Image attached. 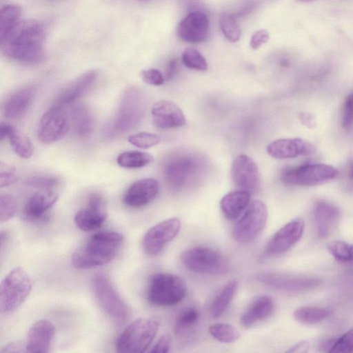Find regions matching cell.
<instances>
[{
    "label": "cell",
    "mask_w": 353,
    "mask_h": 353,
    "mask_svg": "<svg viewBox=\"0 0 353 353\" xmlns=\"http://www.w3.org/2000/svg\"><path fill=\"white\" fill-rule=\"evenodd\" d=\"M46 32L33 19L19 21L0 39L1 52L6 57L25 64H39L45 59Z\"/></svg>",
    "instance_id": "6da1fadb"
},
{
    "label": "cell",
    "mask_w": 353,
    "mask_h": 353,
    "mask_svg": "<svg viewBox=\"0 0 353 353\" xmlns=\"http://www.w3.org/2000/svg\"><path fill=\"white\" fill-rule=\"evenodd\" d=\"M123 240V236L115 231L94 233L73 253L72 265L77 269H90L109 263L115 257Z\"/></svg>",
    "instance_id": "7a4b0ae2"
},
{
    "label": "cell",
    "mask_w": 353,
    "mask_h": 353,
    "mask_svg": "<svg viewBox=\"0 0 353 353\" xmlns=\"http://www.w3.org/2000/svg\"><path fill=\"white\" fill-rule=\"evenodd\" d=\"M203 163L194 153L177 152L165 162L163 175L167 183L174 190H180L194 182L203 170Z\"/></svg>",
    "instance_id": "3957f363"
},
{
    "label": "cell",
    "mask_w": 353,
    "mask_h": 353,
    "mask_svg": "<svg viewBox=\"0 0 353 353\" xmlns=\"http://www.w3.org/2000/svg\"><path fill=\"white\" fill-rule=\"evenodd\" d=\"M159 322L150 317H142L131 323L117 339V352L141 353L145 352L152 342Z\"/></svg>",
    "instance_id": "277c9868"
},
{
    "label": "cell",
    "mask_w": 353,
    "mask_h": 353,
    "mask_svg": "<svg viewBox=\"0 0 353 353\" xmlns=\"http://www.w3.org/2000/svg\"><path fill=\"white\" fill-rule=\"evenodd\" d=\"M186 293L183 280L177 275L157 273L151 278L147 291L148 302L156 306L168 307L181 302Z\"/></svg>",
    "instance_id": "5b68a950"
},
{
    "label": "cell",
    "mask_w": 353,
    "mask_h": 353,
    "mask_svg": "<svg viewBox=\"0 0 353 353\" xmlns=\"http://www.w3.org/2000/svg\"><path fill=\"white\" fill-rule=\"evenodd\" d=\"M31 289V279L22 268L11 270L0 284L1 312L10 314L15 311L27 299Z\"/></svg>",
    "instance_id": "8992f818"
},
{
    "label": "cell",
    "mask_w": 353,
    "mask_h": 353,
    "mask_svg": "<svg viewBox=\"0 0 353 353\" xmlns=\"http://www.w3.org/2000/svg\"><path fill=\"white\" fill-rule=\"evenodd\" d=\"M181 261L187 269L201 274H223L229 270L225 256L217 250L205 246L187 250L181 256Z\"/></svg>",
    "instance_id": "52a82bcc"
},
{
    "label": "cell",
    "mask_w": 353,
    "mask_h": 353,
    "mask_svg": "<svg viewBox=\"0 0 353 353\" xmlns=\"http://www.w3.org/2000/svg\"><path fill=\"white\" fill-rule=\"evenodd\" d=\"M338 176V170L332 165L307 163L283 170L280 178L287 185L313 186L327 183Z\"/></svg>",
    "instance_id": "ba28073f"
},
{
    "label": "cell",
    "mask_w": 353,
    "mask_h": 353,
    "mask_svg": "<svg viewBox=\"0 0 353 353\" xmlns=\"http://www.w3.org/2000/svg\"><path fill=\"white\" fill-rule=\"evenodd\" d=\"M92 292L103 311L113 321L124 323L129 310L106 276L99 274L91 281Z\"/></svg>",
    "instance_id": "9c48e42d"
},
{
    "label": "cell",
    "mask_w": 353,
    "mask_h": 353,
    "mask_svg": "<svg viewBox=\"0 0 353 353\" xmlns=\"http://www.w3.org/2000/svg\"><path fill=\"white\" fill-rule=\"evenodd\" d=\"M268 209L260 200L253 201L236 222L232 229L234 239L241 243L253 241L265 227Z\"/></svg>",
    "instance_id": "30bf717a"
},
{
    "label": "cell",
    "mask_w": 353,
    "mask_h": 353,
    "mask_svg": "<svg viewBox=\"0 0 353 353\" xmlns=\"http://www.w3.org/2000/svg\"><path fill=\"white\" fill-rule=\"evenodd\" d=\"M145 102L139 90L131 88L122 97L118 111L108 129L109 132L123 133L135 127L144 113Z\"/></svg>",
    "instance_id": "8fae6325"
},
{
    "label": "cell",
    "mask_w": 353,
    "mask_h": 353,
    "mask_svg": "<svg viewBox=\"0 0 353 353\" xmlns=\"http://www.w3.org/2000/svg\"><path fill=\"white\" fill-rule=\"evenodd\" d=\"M56 104L47 110L39 121L38 138L44 144H52L64 138L70 129L68 112Z\"/></svg>",
    "instance_id": "7c38bea8"
},
{
    "label": "cell",
    "mask_w": 353,
    "mask_h": 353,
    "mask_svg": "<svg viewBox=\"0 0 353 353\" xmlns=\"http://www.w3.org/2000/svg\"><path fill=\"white\" fill-rule=\"evenodd\" d=\"M181 223L178 218L173 217L162 221L151 227L142 239L144 252L150 256L160 254L165 246L179 234Z\"/></svg>",
    "instance_id": "4fadbf2b"
},
{
    "label": "cell",
    "mask_w": 353,
    "mask_h": 353,
    "mask_svg": "<svg viewBox=\"0 0 353 353\" xmlns=\"http://www.w3.org/2000/svg\"><path fill=\"white\" fill-rule=\"evenodd\" d=\"M258 279L266 285L287 292L310 290L318 287L321 283L316 277L280 272L261 273Z\"/></svg>",
    "instance_id": "5bb4252c"
},
{
    "label": "cell",
    "mask_w": 353,
    "mask_h": 353,
    "mask_svg": "<svg viewBox=\"0 0 353 353\" xmlns=\"http://www.w3.org/2000/svg\"><path fill=\"white\" fill-rule=\"evenodd\" d=\"M305 228L302 219H294L276 232L268 241L265 252L270 256L283 254L294 246L301 238Z\"/></svg>",
    "instance_id": "9a60e30c"
},
{
    "label": "cell",
    "mask_w": 353,
    "mask_h": 353,
    "mask_svg": "<svg viewBox=\"0 0 353 353\" xmlns=\"http://www.w3.org/2000/svg\"><path fill=\"white\" fill-rule=\"evenodd\" d=\"M106 217L103 197L99 193H92L87 205L75 214L74 223L83 231H94L102 226Z\"/></svg>",
    "instance_id": "2e32d148"
},
{
    "label": "cell",
    "mask_w": 353,
    "mask_h": 353,
    "mask_svg": "<svg viewBox=\"0 0 353 353\" xmlns=\"http://www.w3.org/2000/svg\"><path fill=\"white\" fill-rule=\"evenodd\" d=\"M231 178L240 190L254 191L259 184V174L255 162L246 154H240L233 161Z\"/></svg>",
    "instance_id": "e0dca14e"
},
{
    "label": "cell",
    "mask_w": 353,
    "mask_h": 353,
    "mask_svg": "<svg viewBox=\"0 0 353 353\" xmlns=\"http://www.w3.org/2000/svg\"><path fill=\"white\" fill-rule=\"evenodd\" d=\"M209 28V19L205 14L199 11L192 12L180 21L177 33L184 41L199 43L206 39Z\"/></svg>",
    "instance_id": "ac0fdd59"
},
{
    "label": "cell",
    "mask_w": 353,
    "mask_h": 353,
    "mask_svg": "<svg viewBox=\"0 0 353 353\" xmlns=\"http://www.w3.org/2000/svg\"><path fill=\"white\" fill-rule=\"evenodd\" d=\"M159 192L157 180L153 178L140 179L129 186L123 196V202L130 208H141L153 201Z\"/></svg>",
    "instance_id": "d6986e66"
},
{
    "label": "cell",
    "mask_w": 353,
    "mask_h": 353,
    "mask_svg": "<svg viewBox=\"0 0 353 353\" xmlns=\"http://www.w3.org/2000/svg\"><path fill=\"white\" fill-rule=\"evenodd\" d=\"M151 113L153 124L160 129L179 128L186 123L181 109L169 100H161L154 103Z\"/></svg>",
    "instance_id": "ffe728a7"
},
{
    "label": "cell",
    "mask_w": 353,
    "mask_h": 353,
    "mask_svg": "<svg viewBox=\"0 0 353 353\" xmlns=\"http://www.w3.org/2000/svg\"><path fill=\"white\" fill-rule=\"evenodd\" d=\"M267 152L275 159H287L312 154L314 148L311 143L301 138H285L271 142L267 147Z\"/></svg>",
    "instance_id": "44dd1931"
},
{
    "label": "cell",
    "mask_w": 353,
    "mask_h": 353,
    "mask_svg": "<svg viewBox=\"0 0 353 353\" xmlns=\"http://www.w3.org/2000/svg\"><path fill=\"white\" fill-rule=\"evenodd\" d=\"M98 77L96 70H90L65 85L59 92L57 104L67 105L83 97L93 85Z\"/></svg>",
    "instance_id": "7402d4cb"
},
{
    "label": "cell",
    "mask_w": 353,
    "mask_h": 353,
    "mask_svg": "<svg viewBox=\"0 0 353 353\" xmlns=\"http://www.w3.org/2000/svg\"><path fill=\"white\" fill-rule=\"evenodd\" d=\"M58 197V193L53 190L41 189L33 193L24 205V219L29 221L41 220L56 203Z\"/></svg>",
    "instance_id": "603a6c76"
},
{
    "label": "cell",
    "mask_w": 353,
    "mask_h": 353,
    "mask_svg": "<svg viewBox=\"0 0 353 353\" xmlns=\"http://www.w3.org/2000/svg\"><path fill=\"white\" fill-rule=\"evenodd\" d=\"M54 335V327L48 320L35 322L28 330L25 340L27 352H47Z\"/></svg>",
    "instance_id": "cb8c5ba5"
},
{
    "label": "cell",
    "mask_w": 353,
    "mask_h": 353,
    "mask_svg": "<svg viewBox=\"0 0 353 353\" xmlns=\"http://www.w3.org/2000/svg\"><path fill=\"white\" fill-rule=\"evenodd\" d=\"M35 94L36 88L34 86H26L12 92L3 103V116L10 119L23 117L32 105Z\"/></svg>",
    "instance_id": "d4e9b609"
},
{
    "label": "cell",
    "mask_w": 353,
    "mask_h": 353,
    "mask_svg": "<svg viewBox=\"0 0 353 353\" xmlns=\"http://www.w3.org/2000/svg\"><path fill=\"white\" fill-rule=\"evenodd\" d=\"M313 216L317 234L324 238L330 233L332 228L339 220L341 211L334 204L321 200L314 205Z\"/></svg>",
    "instance_id": "484cf974"
},
{
    "label": "cell",
    "mask_w": 353,
    "mask_h": 353,
    "mask_svg": "<svg viewBox=\"0 0 353 353\" xmlns=\"http://www.w3.org/2000/svg\"><path fill=\"white\" fill-rule=\"evenodd\" d=\"M274 300L268 296H260L254 299L242 313L240 321L245 327H249L266 319L274 310Z\"/></svg>",
    "instance_id": "4316f807"
},
{
    "label": "cell",
    "mask_w": 353,
    "mask_h": 353,
    "mask_svg": "<svg viewBox=\"0 0 353 353\" xmlns=\"http://www.w3.org/2000/svg\"><path fill=\"white\" fill-rule=\"evenodd\" d=\"M250 202V192L239 190L226 194L221 200L220 208L227 219L235 220L243 213Z\"/></svg>",
    "instance_id": "83f0119b"
},
{
    "label": "cell",
    "mask_w": 353,
    "mask_h": 353,
    "mask_svg": "<svg viewBox=\"0 0 353 353\" xmlns=\"http://www.w3.org/2000/svg\"><path fill=\"white\" fill-rule=\"evenodd\" d=\"M70 128L75 135L79 137H88L94 128V119L90 109L83 104H76L70 108L69 112Z\"/></svg>",
    "instance_id": "f1b7e54d"
},
{
    "label": "cell",
    "mask_w": 353,
    "mask_h": 353,
    "mask_svg": "<svg viewBox=\"0 0 353 353\" xmlns=\"http://www.w3.org/2000/svg\"><path fill=\"white\" fill-rule=\"evenodd\" d=\"M238 288L236 280L226 283L212 301L210 307L212 317L219 318L228 309Z\"/></svg>",
    "instance_id": "f546056e"
},
{
    "label": "cell",
    "mask_w": 353,
    "mask_h": 353,
    "mask_svg": "<svg viewBox=\"0 0 353 353\" xmlns=\"http://www.w3.org/2000/svg\"><path fill=\"white\" fill-rule=\"evenodd\" d=\"M330 310L319 306H302L297 308L293 316L298 322L305 325H314L325 320L330 315Z\"/></svg>",
    "instance_id": "4dcf8cb0"
},
{
    "label": "cell",
    "mask_w": 353,
    "mask_h": 353,
    "mask_svg": "<svg viewBox=\"0 0 353 353\" xmlns=\"http://www.w3.org/2000/svg\"><path fill=\"white\" fill-rule=\"evenodd\" d=\"M153 160L152 156L147 152L130 150L119 154L117 159L118 165L128 169H136L145 167Z\"/></svg>",
    "instance_id": "1f68e13d"
},
{
    "label": "cell",
    "mask_w": 353,
    "mask_h": 353,
    "mask_svg": "<svg viewBox=\"0 0 353 353\" xmlns=\"http://www.w3.org/2000/svg\"><path fill=\"white\" fill-rule=\"evenodd\" d=\"M21 8L17 5H6L0 10V39L19 21Z\"/></svg>",
    "instance_id": "d6a6232c"
},
{
    "label": "cell",
    "mask_w": 353,
    "mask_h": 353,
    "mask_svg": "<svg viewBox=\"0 0 353 353\" xmlns=\"http://www.w3.org/2000/svg\"><path fill=\"white\" fill-rule=\"evenodd\" d=\"M8 138L12 149L18 156L23 159L32 157L33 148L28 137L13 128Z\"/></svg>",
    "instance_id": "836d02e7"
},
{
    "label": "cell",
    "mask_w": 353,
    "mask_h": 353,
    "mask_svg": "<svg viewBox=\"0 0 353 353\" xmlns=\"http://www.w3.org/2000/svg\"><path fill=\"white\" fill-rule=\"evenodd\" d=\"M208 330L214 339L225 343H234L240 336V334L236 327L225 323L213 324L210 326Z\"/></svg>",
    "instance_id": "e575fe53"
},
{
    "label": "cell",
    "mask_w": 353,
    "mask_h": 353,
    "mask_svg": "<svg viewBox=\"0 0 353 353\" xmlns=\"http://www.w3.org/2000/svg\"><path fill=\"white\" fill-rule=\"evenodd\" d=\"M200 313L195 307H188L184 310L177 317L174 330L178 335H183L191 330L198 323Z\"/></svg>",
    "instance_id": "d590c367"
},
{
    "label": "cell",
    "mask_w": 353,
    "mask_h": 353,
    "mask_svg": "<svg viewBox=\"0 0 353 353\" xmlns=\"http://www.w3.org/2000/svg\"><path fill=\"white\" fill-rule=\"evenodd\" d=\"M327 249L337 261L343 263H353L352 243L341 240H334L327 244Z\"/></svg>",
    "instance_id": "8d00e7d4"
},
{
    "label": "cell",
    "mask_w": 353,
    "mask_h": 353,
    "mask_svg": "<svg viewBox=\"0 0 353 353\" xmlns=\"http://www.w3.org/2000/svg\"><path fill=\"white\" fill-rule=\"evenodd\" d=\"M232 14L222 13L219 17L221 29L228 40L236 42L241 37V28Z\"/></svg>",
    "instance_id": "74e56055"
},
{
    "label": "cell",
    "mask_w": 353,
    "mask_h": 353,
    "mask_svg": "<svg viewBox=\"0 0 353 353\" xmlns=\"http://www.w3.org/2000/svg\"><path fill=\"white\" fill-rule=\"evenodd\" d=\"M183 64L193 70L204 71L208 69V63L204 57L195 48L185 49L182 54Z\"/></svg>",
    "instance_id": "f35d334b"
},
{
    "label": "cell",
    "mask_w": 353,
    "mask_h": 353,
    "mask_svg": "<svg viewBox=\"0 0 353 353\" xmlns=\"http://www.w3.org/2000/svg\"><path fill=\"white\" fill-rule=\"evenodd\" d=\"M161 139V137L157 134L145 132L132 134L128 139L130 144L141 149H148L153 147L159 144Z\"/></svg>",
    "instance_id": "ab89813d"
},
{
    "label": "cell",
    "mask_w": 353,
    "mask_h": 353,
    "mask_svg": "<svg viewBox=\"0 0 353 353\" xmlns=\"http://www.w3.org/2000/svg\"><path fill=\"white\" fill-rule=\"evenodd\" d=\"M17 209V203L10 194H1L0 196V221H7L15 214Z\"/></svg>",
    "instance_id": "60d3db41"
},
{
    "label": "cell",
    "mask_w": 353,
    "mask_h": 353,
    "mask_svg": "<svg viewBox=\"0 0 353 353\" xmlns=\"http://www.w3.org/2000/svg\"><path fill=\"white\" fill-rule=\"evenodd\" d=\"M329 352H353V327L334 341Z\"/></svg>",
    "instance_id": "b9f144b4"
},
{
    "label": "cell",
    "mask_w": 353,
    "mask_h": 353,
    "mask_svg": "<svg viewBox=\"0 0 353 353\" xmlns=\"http://www.w3.org/2000/svg\"><path fill=\"white\" fill-rule=\"evenodd\" d=\"M341 125L345 130H348L353 126V92L346 97L343 104Z\"/></svg>",
    "instance_id": "7bdbcfd3"
},
{
    "label": "cell",
    "mask_w": 353,
    "mask_h": 353,
    "mask_svg": "<svg viewBox=\"0 0 353 353\" xmlns=\"http://www.w3.org/2000/svg\"><path fill=\"white\" fill-rule=\"evenodd\" d=\"M26 183L34 188L52 190L59 184V180L51 176H35L27 179Z\"/></svg>",
    "instance_id": "ee69618b"
},
{
    "label": "cell",
    "mask_w": 353,
    "mask_h": 353,
    "mask_svg": "<svg viewBox=\"0 0 353 353\" xmlns=\"http://www.w3.org/2000/svg\"><path fill=\"white\" fill-rule=\"evenodd\" d=\"M17 180V171L14 166L4 163H0V187H7Z\"/></svg>",
    "instance_id": "f6af8a7d"
},
{
    "label": "cell",
    "mask_w": 353,
    "mask_h": 353,
    "mask_svg": "<svg viewBox=\"0 0 353 353\" xmlns=\"http://www.w3.org/2000/svg\"><path fill=\"white\" fill-rule=\"evenodd\" d=\"M141 77L145 83L152 85H161L165 81L162 73L155 68L142 70Z\"/></svg>",
    "instance_id": "bcb514c9"
},
{
    "label": "cell",
    "mask_w": 353,
    "mask_h": 353,
    "mask_svg": "<svg viewBox=\"0 0 353 353\" xmlns=\"http://www.w3.org/2000/svg\"><path fill=\"white\" fill-rule=\"evenodd\" d=\"M171 336L168 334L161 336L152 347L150 352L153 353H165L170 350Z\"/></svg>",
    "instance_id": "7dc6e473"
},
{
    "label": "cell",
    "mask_w": 353,
    "mask_h": 353,
    "mask_svg": "<svg viewBox=\"0 0 353 353\" xmlns=\"http://www.w3.org/2000/svg\"><path fill=\"white\" fill-rule=\"evenodd\" d=\"M269 37V34L265 30L256 31L251 37V48L254 50L258 49L268 41Z\"/></svg>",
    "instance_id": "c3c4849f"
},
{
    "label": "cell",
    "mask_w": 353,
    "mask_h": 353,
    "mask_svg": "<svg viewBox=\"0 0 353 353\" xmlns=\"http://www.w3.org/2000/svg\"><path fill=\"white\" fill-rule=\"evenodd\" d=\"M1 352H27L25 341H13L7 344Z\"/></svg>",
    "instance_id": "681fc988"
},
{
    "label": "cell",
    "mask_w": 353,
    "mask_h": 353,
    "mask_svg": "<svg viewBox=\"0 0 353 353\" xmlns=\"http://www.w3.org/2000/svg\"><path fill=\"white\" fill-rule=\"evenodd\" d=\"M299 119L301 123L308 128H313L316 125V120L312 114L308 112H302L299 114Z\"/></svg>",
    "instance_id": "f907efd6"
},
{
    "label": "cell",
    "mask_w": 353,
    "mask_h": 353,
    "mask_svg": "<svg viewBox=\"0 0 353 353\" xmlns=\"http://www.w3.org/2000/svg\"><path fill=\"white\" fill-rule=\"evenodd\" d=\"M310 344L306 341H301L292 345L287 352L305 353L308 352Z\"/></svg>",
    "instance_id": "816d5d0a"
},
{
    "label": "cell",
    "mask_w": 353,
    "mask_h": 353,
    "mask_svg": "<svg viewBox=\"0 0 353 353\" xmlns=\"http://www.w3.org/2000/svg\"><path fill=\"white\" fill-rule=\"evenodd\" d=\"M177 65L178 63L176 59H173L169 61L165 73V79L167 80L171 79L174 77L177 69Z\"/></svg>",
    "instance_id": "f5cc1de1"
},
{
    "label": "cell",
    "mask_w": 353,
    "mask_h": 353,
    "mask_svg": "<svg viewBox=\"0 0 353 353\" xmlns=\"http://www.w3.org/2000/svg\"><path fill=\"white\" fill-rule=\"evenodd\" d=\"M13 127L8 123H1L0 125V139L3 140L8 137Z\"/></svg>",
    "instance_id": "db71d44e"
},
{
    "label": "cell",
    "mask_w": 353,
    "mask_h": 353,
    "mask_svg": "<svg viewBox=\"0 0 353 353\" xmlns=\"http://www.w3.org/2000/svg\"><path fill=\"white\" fill-rule=\"evenodd\" d=\"M347 174L348 179L353 181V159H351L347 164Z\"/></svg>",
    "instance_id": "11a10c76"
},
{
    "label": "cell",
    "mask_w": 353,
    "mask_h": 353,
    "mask_svg": "<svg viewBox=\"0 0 353 353\" xmlns=\"http://www.w3.org/2000/svg\"><path fill=\"white\" fill-rule=\"evenodd\" d=\"M301 1H313V0H301Z\"/></svg>",
    "instance_id": "9f6ffc18"
},
{
    "label": "cell",
    "mask_w": 353,
    "mask_h": 353,
    "mask_svg": "<svg viewBox=\"0 0 353 353\" xmlns=\"http://www.w3.org/2000/svg\"><path fill=\"white\" fill-rule=\"evenodd\" d=\"M139 1H145V0H139Z\"/></svg>",
    "instance_id": "6f0895ef"
}]
</instances>
